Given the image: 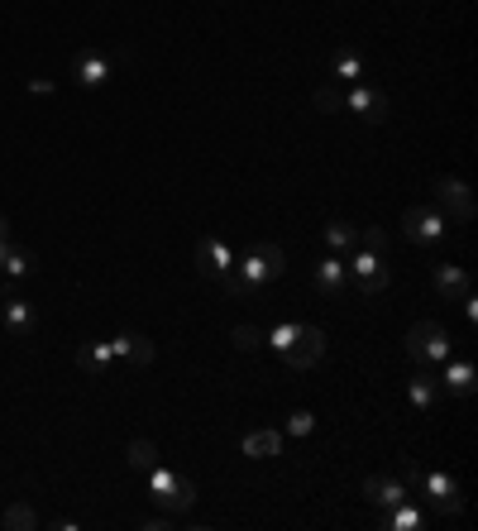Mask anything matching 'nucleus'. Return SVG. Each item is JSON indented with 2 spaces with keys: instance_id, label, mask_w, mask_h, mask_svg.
I'll return each mask as SVG.
<instances>
[{
  "instance_id": "7ed1b4c3",
  "label": "nucleus",
  "mask_w": 478,
  "mask_h": 531,
  "mask_svg": "<svg viewBox=\"0 0 478 531\" xmlns=\"http://www.w3.org/2000/svg\"><path fill=\"white\" fill-rule=\"evenodd\" d=\"M402 479H407L412 488H421V493L431 498L435 512H445V517H459V512H464L459 484L450 479V474H440V469H421V465H412V460H402Z\"/></svg>"
},
{
  "instance_id": "f8f14e48",
  "label": "nucleus",
  "mask_w": 478,
  "mask_h": 531,
  "mask_svg": "<svg viewBox=\"0 0 478 531\" xmlns=\"http://www.w3.org/2000/svg\"><path fill=\"white\" fill-rule=\"evenodd\" d=\"M435 192H440V201L450 206V216L459 225L474 221V197H469V182L464 177H435Z\"/></svg>"
},
{
  "instance_id": "39448f33",
  "label": "nucleus",
  "mask_w": 478,
  "mask_h": 531,
  "mask_svg": "<svg viewBox=\"0 0 478 531\" xmlns=\"http://www.w3.org/2000/svg\"><path fill=\"white\" fill-rule=\"evenodd\" d=\"M349 268V283H354V297H373V292H383L392 283V268L383 264V254H373V249H359L354 254V264H345Z\"/></svg>"
},
{
  "instance_id": "f257e3e1",
  "label": "nucleus",
  "mask_w": 478,
  "mask_h": 531,
  "mask_svg": "<svg viewBox=\"0 0 478 531\" xmlns=\"http://www.w3.org/2000/svg\"><path fill=\"white\" fill-rule=\"evenodd\" d=\"M283 268H287V254H283V244H273V240H254L244 254H235V268L220 278V288L230 292V297H259L273 278H283Z\"/></svg>"
},
{
  "instance_id": "9b49d317",
  "label": "nucleus",
  "mask_w": 478,
  "mask_h": 531,
  "mask_svg": "<svg viewBox=\"0 0 478 531\" xmlns=\"http://www.w3.org/2000/svg\"><path fill=\"white\" fill-rule=\"evenodd\" d=\"M440 388H445V393H455V398H474V388H478L474 359H469V354H450V359H445V378H440Z\"/></svg>"
},
{
  "instance_id": "c85d7f7f",
  "label": "nucleus",
  "mask_w": 478,
  "mask_h": 531,
  "mask_svg": "<svg viewBox=\"0 0 478 531\" xmlns=\"http://www.w3.org/2000/svg\"><path fill=\"white\" fill-rule=\"evenodd\" d=\"M354 244H359V249H373V254H383V249H388V235H383L378 225H373V230H354Z\"/></svg>"
},
{
  "instance_id": "2eb2a0df",
  "label": "nucleus",
  "mask_w": 478,
  "mask_h": 531,
  "mask_svg": "<svg viewBox=\"0 0 478 531\" xmlns=\"http://www.w3.org/2000/svg\"><path fill=\"white\" fill-rule=\"evenodd\" d=\"M72 82L82 91H96L110 82V58L106 53H82L77 63H72Z\"/></svg>"
},
{
  "instance_id": "2f4dec72",
  "label": "nucleus",
  "mask_w": 478,
  "mask_h": 531,
  "mask_svg": "<svg viewBox=\"0 0 478 531\" xmlns=\"http://www.w3.org/2000/svg\"><path fill=\"white\" fill-rule=\"evenodd\" d=\"M10 244H15V230H10V216L0 211V264H5V254H10Z\"/></svg>"
},
{
  "instance_id": "4be33fe9",
  "label": "nucleus",
  "mask_w": 478,
  "mask_h": 531,
  "mask_svg": "<svg viewBox=\"0 0 478 531\" xmlns=\"http://www.w3.org/2000/svg\"><path fill=\"white\" fill-rule=\"evenodd\" d=\"M244 455H254V460H273V455H283V431H249V436H244Z\"/></svg>"
},
{
  "instance_id": "6e6552de",
  "label": "nucleus",
  "mask_w": 478,
  "mask_h": 531,
  "mask_svg": "<svg viewBox=\"0 0 478 531\" xmlns=\"http://www.w3.org/2000/svg\"><path fill=\"white\" fill-rule=\"evenodd\" d=\"M321 354H326V331H321V326H302L297 340L283 350V364L287 369H311Z\"/></svg>"
},
{
  "instance_id": "a211bd4d",
  "label": "nucleus",
  "mask_w": 478,
  "mask_h": 531,
  "mask_svg": "<svg viewBox=\"0 0 478 531\" xmlns=\"http://www.w3.org/2000/svg\"><path fill=\"white\" fill-rule=\"evenodd\" d=\"M407 398H412L416 412H435V402H440V378H435L431 369H412Z\"/></svg>"
},
{
  "instance_id": "412c9836",
  "label": "nucleus",
  "mask_w": 478,
  "mask_h": 531,
  "mask_svg": "<svg viewBox=\"0 0 478 531\" xmlns=\"http://www.w3.org/2000/svg\"><path fill=\"white\" fill-rule=\"evenodd\" d=\"M77 364H82L87 374H106L110 364H115V350H110V340H87V345L77 350Z\"/></svg>"
},
{
  "instance_id": "bb28decb",
  "label": "nucleus",
  "mask_w": 478,
  "mask_h": 531,
  "mask_svg": "<svg viewBox=\"0 0 478 531\" xmlns=\"http://www.w3.org/2000/svg\"><path fill=\"white\" fill-rule=\"evenodd\" d=\"M297 331H302V326H297V321H278V326H273V331L263 335V340H268V345H273V350L283 354L287 345H292V340H297Z\"/></svg>"
},
{
  "instance_id": "ddd939ff",
  "label": "nucleus",
  "mask_w": 478,
  "mask_h": 531,
  "mask_svg": "<svg viewBox=\"0 0 478 531\" xmlns=\"http://www.w3.org/2000/svg\"><path fill=\"white\" fill-rule=\"evenodd\" d=\"M0 326H5L10 340H24V335L39 326V311L29 307L24 297H5V302H0Z\"/></svg>"
},
{
  "instance_id": "b1692460",
  "label": "nucleus",
  "mask_w": 478,
  "mask_h": 531,
  "mask_svg": "<svg viewBox=\"0 0 478 531\" xmlns=\"http://www.w3.org/2000/svg\"><path fill=\"white\" fill-rule=\"evenodd\" d=\"M34 264H39V259H34V249H24V244H10V254H5V273H10V278H15V283H20V278H29V273H34Z\"/></svg>"
},
{
  "instance_id": "72a5a7b5",
  "label": "nucleus",
  "mask_w": 478,
  "mask_h": 531,
  "mask_svg": "<svg viewBox=\"0 0 478 531\" xmlns=\"http://www.w3.org/2000/svg\"><path fill=\"white\" fill-rule=\"evenodd\" d=\"M0 302H5V297H0Z\"/></svg>"
},
{
  "instance_id": "1a4fd4ad",
  "label": "nucleus",
  "mask_w": 478,
  "mask_h": 531,
  "mask_svg": "<svg viewBox=\"0 0 478 531\" xmlns=\"http://www.w3.org/2000/svg\"><path fill=\"white\" fill-rule=\"evenodd\" d=\"M311 283H316V292H321L326 302H345V297H354V292H349V268L340 264V254L311 268Z\"/></svg>"
},
{
  "instance_id": "f03ea898",
  "label": "nucleus",
  "mask_w": 478,
  "mask_h": 531,
  "mask_svg": "<svg viewBox=\"0 0 478 531\" xmlns=\"http://www.w3.org/2000/svg\"><path fill=\"white\" fill-rule=\"evenodd\" d=\"M144 479H149V498L163 512H177V517H182V512L196 508V484L187 479V474H177L173 465H163V460H158Z\"/></svg>"
},
{
  "instance_id": "a878e982",
  "label": "nucleus",
  "mask_w": 478,
  "mask_h": 531,
  "mask_svg": "<svg viewBox=\"0 0 478 531\" xmlns=\"http://www.w3.org/2000/svg\"><path fill=\"white\" fill-rule=\"evenodd\" d=\"M326 244L340 254V249H354V225L349 221H330L326 225Z\"/></svg>"
},
{
  "instance_id": "423d86ee",
  "label": "nucleus",
  "mask_w": 478,
  "mask_h": 531,
  "mask_svg": "<svg viewBox=\"0 0 478 531\" xmlns=\"http://www.w3.org/2000/svg\"><path fill=\"white\" fill-rule=\"evenodd\" d=\"M402 230H407V240L412 244L435 249V244L450 235V221H445L435 206H407V211H402Z\"/></svg>"
},
{
  "instance_id": "aec40b11",
  "label": "nucleus",
  "mask_w": 478,
  "mask_h": 531,
  "mask_svg": "<svg viewBox=\"0 0 478 531\" xmlns=\"http://www.w3.org/2000/svg\"><path fill=\"white\" fill-rule=\"evenodd\" d=\"M378 527H388V531H421V527H426V517H421V508L407 498V503H397V508L383 512V517H378Z\"/></svg>"
},
{
  "instance_id": "6ab92c4d",
  "label": "nucleus",
  "mask_w": 478,
  "mask_h": 531,
  "mask_svg": "<svg viewBox=\"0 0 478 531\" xmlns=\"http://www.w3.org/2000/svg\"><path fill=\"white\" fill-rule=\"evenodd\" d=\"M330 72H335V82H349V87L369 82V67H364V58H359L354 48H335V58H330Z\"/></svg>"
},
{
  "instance_id": "4468645a",
  "label": "nucleus",
  "mask_w": 478,
  "mask_h": 531,
  "mask_svg": "<svg viewBox=\"0 0 478 531\" xmlns=\"http://www.w3.org/2000/svg\"><path fill=\"white\" fill-rule=\"evenodd\" d=\"M349 111H359L364 115V120H373V125H383V120H388L392 115V106H388V96H383V91L378 87H369V82H359V87H349Z\"/></svg>"
},
{
  "instance_id": "20e7f679",
  "label": "nucleus",
  "mask_w": 478,
  "mask_h": 531,
  "mask_svg": "<svg viewBox=\"0 0 478 531\" xmlns=\"http://www.w3.org/2000/svg\"><path fill=\"white\" fill-rule=\"evenodd\" d=\"M407 354H412V369H431V364H445L450 359V335H445V326L440 321H416L412 331H407Z\"/></svg>"
},
{
  "instance_id": "c756f323",
  "label": "nucleus",
  "mask_w": 478,
  "mask_h": 531,
  "mask_svg": "<svg viewBox=\"0 0 478 531\" xmlns=\"http://www.w3.org/2000/svg\"><path fill=\"white\" fill-rule=\"evenodd\" d=\"M311 101H316V111H326V115H335L340 106H345V96H340L335 87H321L316 96H311Z\"/></svg>"
},
{
  "instance_id": "7c9ffc66",
  "label": "nucleus",
  "mask_w": 478,
  "mask_h": 531,
  "mask_svg": "<svg viewBox=\"0 0 478 531\" xmlns=\"http://www.w3.org/2000/svg\"><path fill=\"white\" fill-rule=\"evenodd\" d=\"M311 431H316V417H311V412H292V417H287V436H311Z\"/></svg>"
},
{
  "instance_id": "5701e85b",
  "label": "nucleus",
  "mask_w": 478,
  "mask_h": 531,
  "mask_svg": "<svg viewBox=\"0 0 478 531\" xmlns=\"http://www.w3.org/2000/svg\"><path fill=\"white\" fill-rule=\"evenodd\" d=\"M0 527L5 531H34L39 527V512L29 508V503H10V508L0 512Z\"/></svg>"
},
{
  "instance_id": "473e14b6",
  "label": "nucleus",
  "mask_w": 478,
  "mask_h": 531,
  "mask_svg": "<svg viewBox=\"0 0 478 531\" xmlns=\"http://www.w3.org/2000/svg\"><path fill=\"white\" fill-rule=\"evenodd\" d=\"M29 91H34V96H53V82H48V77H34V82H29Z\"/></svg>"
},
{
  "instance_id": "f3484780",
  "label": "nucleus",
  "mask_w": 478,
  "mask_h": 531,
  "mask_svg": "<svg viewBox=\"0 0 478 531\" xmlns=\"http://www.w3.org/2000/svg\"><path fill=\"white\" fill-rule=\"evenodd\" d=\"M431 283H435V292H440V297H450V302H464V297L474 292V283H469V273H464L459 264H435Z\"/></svg>"
},
{
  "instance_id": "9d476101",
  "label": "nucleus",
  "mask_w": 478,
  "mask_h": 531,
  "mask_svg": "<svg viewBox=\"0 0 478 531\" xmlns=\"http://www.w3.org/2000/svg\"><path fill=\"white\" fill-rule=\"evenodd\" d=\"M364 498H369L373 508H397V503H407V498H416V493H412V484H407V479L369 474V479H364Z\"/></svg>"
},
{
  "instance_id": "0eeeda50",
  "label": "nucleus",
  "mask_w": 478,
  "mask_h": 531,
  "mask_svg": "<svg viewBox=\"0 0 478 531\" xmlns=\"http://www.w3.org/2000/svg\"><path fill=\"white\" fill-rule=\"evenodd\" d=\"M196 268H201V278H211V283H220L230 268H235V249L220 240V235H206V240L196 244Z\"/></svg>"
},
{
  "instance_id": "393cba45",
  "label": "nucleus",
  "mask_w": 478,
  "mask_h": 531,
  "mask_svg": "<svg viewBox=\"0 0 478 531\" xmlns=\"http://www.w3.org/2000/svg\"><path fill=\"white\" fill-rule=\"evenodd\" d=\"M125 460H130V469H134V474H149V469L158 465V445L139 436V441H130V450H125Z\"/></svg>"
},
{
  "instance_id": "dca6fc26",
  "label": "nucleus",
  "mask_w": 478,
  "mask_h": 531,
  "mask_svg": "<svg viewBox=\"0 0 478 531\" xmlns=\"http://www.w3.org/2000/svg\"><path fill=\"white\" fill-rule=\"evenodd\" d=\"M110 350H115V359H125L130 369H144V364H153V354H158L149 335H134V331L115 335V340H110Z\"/></svg>"
},
{
  "instance_id": "cd10ccee",
  "label": "nucleus",
  "mask_w": 478,
  "mask_h": 531,
  "mask_svg": "<svg viewBox=\"0 0 478 531\" xmlns=\"http://www.w3.org/2000/svg\"><path fill=\"white\" fill-rule=\"evenodd\" d=\"M230 340H235V350H259L263 331H259V326H235V331H230Z\"/></svg>"
}]
</instances>
